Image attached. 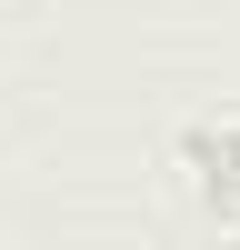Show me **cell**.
Masks as SVG:
<instances>
[{"mask_svg": "<svg viewBox=\"0 0 240 250\" xmlns=\"http://www.w3.org/2000/svg\"><path fill=\"white\" fill-rule=\"evenodd\" d=\"M190 170H210L220 210H240V130H190Z\"/></svg>", "mask_w": 240, "mask_h": 250, "instance_id": "obj_1", "label": "cell"}]
</instances>
